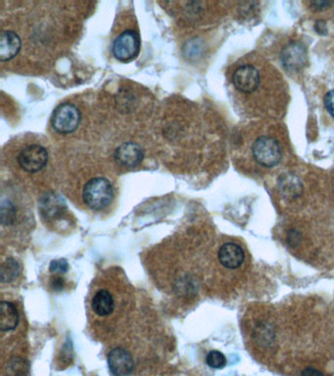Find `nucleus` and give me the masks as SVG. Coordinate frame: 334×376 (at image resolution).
I'll return each instance as SVG.
<instances>
[{
    "mask_svg": "<svg viewBox=\"0 0 334 376\" xmlns=\"http://www.w3.org/2000/svg\"><path fill=\"white\" fill-rule=\"evenodd\" d=\"M49 161L46 149L39 145H30L21 151L18 156V163L24 171L27 172H39L44 169Z\"/></svg>",
    "mask_w": 334,
    "mask_h": 376,
    "instance_id": "nucleus-5",
    "label": "nucleus"
},
{
    "mask_svg": "<svg viewBox=\"0 0 334 376\" xmlns=\"http://www.w3.org/2000/svg\"><path fill=\"white\" fill-rule=\"evenodd\" d=\"M113 194V188L108 179L96 177L85 184L82 197L85 204L92 210H103L110 204Z\"/></svg>",
    "mask_w": 334,
    "mask_h": 376,
    "instance_id": "nucleus-1",
    "label": "nucleus"
},
{
    "mask_svg": "<svg viewBox=\"0 0 334 376\" xmlns=\"http://www.w3.org/2000/svg\"><path fill=\"white\" fill-rule=\"evenodd\" d=\"M16 213L13 204L8 200L3 201L1 206V221L3 226H10L15 221Z\"/></svg>",
    "mask_w": 334,
    "mask_h": 376,
    "instance_id": "nucleus-18",
    "label": "nucleus"
},
{
    "mask_svg": "<svg viewBox=\"0 0 334 376\" xmlns=\"http://www.w3.org/2000/svg\"><path fill=\"white\" fill-rule=\"evenodd\" d=\"M259 71L252 65H243L236 69L232 75V82L239 91L252 93L260 86Z\"/></svg>",
    "mask_w": 334,
    "mask_h": 376,
    "instance_id": "nucleus-6",
    "label": "nucleus"
},
{
    "mask_svg": "<svg viewBox=\"0 0 334 376\" xmlns=\"http://www.w3.org/2000/svg\"><path fill=\"white\" fill-rule=\"evenodd\" d=\"M21 268L19 262L13 258L7 259L2 265L1 280L2 283H9L15 280L20 274Z\"/></svg>",
    "mask_w": 334,
    "mask_h": 376,
    "instance_id": "nucleus-15",
    "label": "nucleus"
},
{
    "mask_svg": "<svg viewBox=\"0 0 334 376\" xmlns=\"http://www.w3.org/2000/svg\"><path fill=\"white\" fill-rule=\"evenodd\" d=\"M19 323L17 309L10 302L2 301L0 309V328L2 331L15 330Z\"/></svg>",
    "mask_w": 334,
    "mask_h": 376,
    "instance_id": "nucleus-14",
    "label": "nucleus"
},
{
    "mask_svg": "<svg viewBox=\"0 0 334 376\" xmlns=\"http://www.w3.org/2000/svg\"><path fill=\"white\" fill-rule=\"evenodd\" d=\"M281 62L286 70L295 72L304 68L307 63V51L299 42H291L284 47L281 55Z\"/></svg>",
    "mask_w": 334,
    "mask_h": 376,
    "instance_id": "nucleus-8",
    "label": "nucleus"
},
{
    "mask_svg": "<svg viewBox=\"0 0 334 376\" xmlns=\"http://www.w3.org/2000/svg\"><path fill=\"white\" fill-rule=\"evenodd\" d=\"M253 157L263 167L272 168L283 158V150L276 139L260 136L252 145Z\"/></svg>",
    "mask_w": 334,
    "mask_h": 376,
    "instance_id": "nucleus-2",
    "label": "nucleus"
},
{
    "mask_svg": "<svg viewBox=\"0 0 334 376\" xmlns=\"http://www.w3.org/2000/svg\"><path fill=\"white\" fill-rule=\"evenodd\" d=\"M141 49L139 35L134 30H129L122 33L113 44V54L122 62H129L139 55Z\"/></svg>",
    "mask_w": 334,
    "mask_h": 376,
    "instance_id": "nucleus-4",
    "label": "nucleus"
},
{
    "mask_svg": "<svg viewBox=\"0 0 334 376\" xmlns=\"http://www.w3.org/2000/svg\"><path fill=\"white\" fill-rule=\"evenodd\" d=\"M21 39L17 34L11 30H3L0 35V60L1 62L11 60L20 51Z\"/></svg>",
    "mask_w": 334,
    "mask_h": 376,
    "instance_id": "nucleus-11",
    "label": "nucleus"
},
{
    "mask_svg": "<svg viewBox=\"0 0 334 376\" xmlns=\"http://www.w3.org/2000/svg\"><path fill=\"white\" fill-rule=\"evenodd\" d=\"M206 363L210 368L221 370L227 365V359L224 354L219 351H211L206 357Z\"/></svg>",
    "mask_w": 334,
    "mask_h": 376,
    "instance_id": "nucleus-17",
    "label": "nucleus"
},
{
    "mask_svg": "<svg viewBox=\"0 0 334 376\" xmlns=\"http://www.w3.org/2000/svg\"><path fill=\"white\" fill-rule=\"evenodd\" d=\"M40 208L42 214H46L47 217H54L62 208V202L55 195H47L42 198Z\"/></svg>",
    "mask_w": 334,
    "mask_h": 376,
    "instance_id": "nucleus-16",
    "label": "nucleus"
},
{
    "mask_svg": "<svg viewBox=\"0 0 334 376\" xmlns=\"http://www.w3.org/2000/svg\"><path fill=\"white\" fill-rule=\"evenodd\" d=\"M115 160L118 164L125 168H136L143 160L144 152L137 143H123L115 151Z\"/></svg>",
    "mask_w": 334,
    "mask_h": 376,
    "instance_id": "nucleus-9",
    "label": "nucleus"
},
{
    "mask_svg": "<svg viewBox=\"0 0 334 376\" xmlns=\"http://www.w3.org/2000/svg\"><path fill=\"white\" fill-rule=\"evenodd\" d=\"M109 370L115 376H128L134 368L132 354L123 348H115L108 354Z\"/></svg>",
    "mask_w": 334,
    "mask_h": 376,
    "instance_id": "nucleus-7",
    "label": "nucleus"
},
{
    "mask_svg": "<svg viewBox=\"0 0 334 376\" xmlns=\"http://www.w3.org/2000/svg\"><path fill=\"white\" fill-rule=\"evenodd\" d=\"M218 257L225 268L236 269L243 264L244 260H245V253L238 244L226 243L220 248Z\"/></svg>",
    "mask_w": 334,
    "mask_h": 376,
    "instance_id": "nucleus-10",
    "label": "nucleus"
},
{
    "mask_svg": "<svg viewBox=\"0 0 334 376\" xmlns=\"http://www.w3.org/2000/svg\"><path fill=\"white\" fill-rule=\"evenodd\" d=\"M80 113L74 104L64 103L54 111L52 125L59 134H72L79 127Z\"/></svg>",
    "mask_w": 334,
    "mask_h": 376,
    "instance_id": "nucleus-3",
    "label": "nucleus"
},
{
    "mask_svg": "<svg viewBox=\"0 0 334 376\" xmlns=\"http://www.w3.org/2000/svg\"><path fill=\"white\" fill-rule=\"evenodd\" d=\"M315 29H316L317 33H319V34H326V24H324V21H317L316 23V26H315Z\"/></svg>",
    "mask_w": 334,
    "mask_h": 376,
    "instance_id": "nucleus-25",
    "label": "nucleus"
},
{
    "mask_svg": "<svg viewBox=\"0 0 334 376\" xmlns=\"http://www.w3.org/2000/svg\"><path fill=\"white\" fill-rule=\"evenodd\" d=\"M28 366L22 359L15 358L9 364L8 371L10 376H26L28 373Z\"/></svg>",
    "mask_w": 334,
    "mask_h": 376,
    "instance_id": "nucleus-19",
    "label": "nucleus"
},
{
    "mask_svg": "<svg viewBox=\"0 0 334 376\" xmlns=\"http://www.w3.org/2000/svg\"><path fill=\"white\" fill-rule=\"evenodd\" d=\"M279 190L286 199H296L303 193V184L295 174H283L279 179Z\"/></svg>",
    "mask_w": 334,
    "mask_h": 376,
    "instance_id": "nucleus-12",
    "label": "nucleus"
},
{
    "mask_svg": "<svg viewBox=\"0 0 334 376\" xmlns=\"http://www.w3.org/2000/svg\"><path fill=\"white\" fill-rule=\"evenodd\" d=\"M51 273L65 274L69 269L68 262L65 259L54 260L51 262L49 266Z\"/></svg>",
    "mask_w": 334,
    "mask_h": 376,
    "instance_id": "nucleus-20",
    "label": "nucleus"
},
{
    "mask_svg": "<svg viewBox=\"0 0 334 376\" xmlns=\"http://www.w3.org/2000/svg\"><path fill=\"white\" fill-rule=\"evenodd\" d=\"M334 2L333 1H311L310 2V6L312 7L313 10L315 11H323L324 9H328L331 6H333Z\"/></svg>",
    "mask_w": 334,
    "mask_h": 376,
    "instance_id": "nucleus-22",
    "label": "nucleus"
},
{
    "mask_svg": "<svg viewBox=\"0 0 334 376\" xmlns=\"http://www.w3.org/2000/svg\"><path fill=\"white\" fill-rule=\"evenodd\" d=\"M51 285L53 287V289L57 291L62 290L64 286V280L60 276H55V278H52Z\"/></svg>",
    "mask_w": 334,
    "mask_h": 376,
    "instance_id": "nucleus-23",
    "label": "nucleus"
},
{
    "mask_svg": "<svg viewBox=\"0 0 334 376\" xmlns=\"http://www.w3.org/2000/svg\"><path fill=\"white\" fill-rule=\"evenodd\" d=\"M301 376H324L322 371L316 370L314 368H307L301 373Z\"/></svg>",
    "mask_w": 334,
    "mask_h": 376,
    "instance_id": "nucleus-24",
    "label": "nucleus"
},
{
    "mask_svg": "<svg viewBox=\"0 0 334 376\" xmlns=\"http://www.w3.org/2000/svg\"><path fill=\"white\" fill-rule=\"evenodd\" d=\"M324 107L329 115L334 118V91H328L324 97Z\"/></svg>",
    "mask_w": 334,
    "mask_h": 376,
    "instance_id": "nucleus-21",
    "label": "nucleus"
},
{
    "mask_svg": "<svg viewBox=\"0 0 334 376\" xmlns=\"http://www.w3.org/2000/svg\"><path fill=\"white\" fill-rule=\"evenodd\" d=\"M92 310L99 316H107L113 313L115 302L112 294L107 290H99L91 303Z\"/></svg>",
    "mask_w": 334,
    "mask_h": 376,
    "instance_id": "nucleus-13",
    "label": "nucleus"
}]
</instances>
